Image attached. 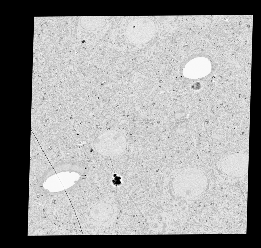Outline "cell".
Segmentation results:
<instances>
[{"mask_svg": "<svg viewBox=\"0 0 261 248\" xmlns=\"http://www.w3.org/2000/svg\"><path fill=\"white\" fill-rule=\"evenodd\" d=\"M220 164L222 171L227 175L242 177L248 172L249 156L238 152L229 154L222 158Z\"/></svg>", "mask_w": 261, "mask_h": 248, "instance_id": "obj_2", "label": "cell"}, {"mask_svg": "<svg viewBox=\"0 0 261 248\" xmlns=\"http://www.w3.org/2000/svg\"><path fill=\"white\" fill-rule=\"evenodd\" d=\"M154 22L148 18L144 19L141 23H131L128 26V39L132 42L139 40L142 42H149L154 36L156 31Z\"/></svg>", "mask_w": 261, "mask_h": 248, "instance_id": "obj_3", "label": "cell"}, {"mask_svg": "<svg viewBox=\"0 0 261 248\" xmlns=\"http://www.w3.org/2000/svg\"><path fill=\"white\" fill-rule=\"evenodd\" d=\"M93 144L100 154L106 157H115L125 151L127 142L122 133L112 130L102 133L95 140Z\"/></svg>", "mask_w": 261, "mask_h": 248, "instance_id": "obj_1", "label": "cell"}]
</instances>
